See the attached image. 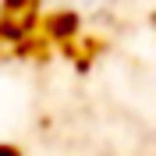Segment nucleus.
Instances as JSON below:
<instances>
[{"instance_id":"nucleus-1","label":"nucleus","mask_w":156,"mask_h":156,"mask_svg":"<svg viewBox=\"0 0 156 156\" xmlns=\"http://www.w3.org/2000/svg\"><path fill=\"white\" fill-rule=\"evenodd\" d=\"M0 156H18V153H14L11 146H0Z\"/></svg>"}]
</instances>
